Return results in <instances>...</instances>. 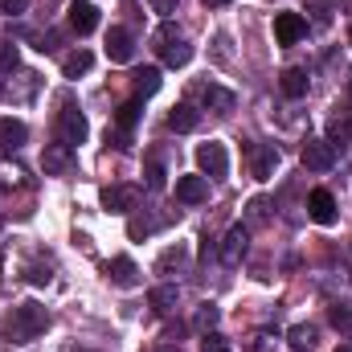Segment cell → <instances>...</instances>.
<instances>
[{
  "label": "cell",
  "instance_id": "40",
  "mask_svg": "<svg viewBox=\"0 0 352 352\" xmlns=\"http://www.w3.org/2000/svg\"><path fill=\"white\" fill-rule=\"evenodd\" d=\"M156 352H180V349H176V344H160Z\"/></svg>",
  "mask_w": 352,
  "mask_h": 352
},
{
  "label": "cell",
  "instance_id": "37",
  "mask_svg": "<svg viewBox=\"0 0 352 352\" xmlns=\"http://www.w3.org/2000/svg\"><path fill=\"white\" fill-rule=\"evenodd\" d=\"M54 274H50V266H29V283H37V287H45Z\"/></svg>",
  "mask_w": 352,
  "mask_h": 352
},
{
  "label": "cell",
  "instance_id": "9",
  "mask_svg": "<svg viewBox=\"0 0 352 352\" xmlns=\"http://www.w3.org/2000/svg\"><path fill=\"white\" fill-rule=\"evenodd\" d=\"M209 197V176H176V201L201 205Z\"/></svg>",
  "mask_w": 352,
  "mask_h": 352
},
{
  "label": "cell",
  "instance_id": "3",
  "mask_svg": "<svg viewBox=\"0 0 352 352\" xmlns=\"http://www.w3.org/2000/svg\"><path fill=\"white\" fill-rule=\"evenodd\" d=\"M197 168L201 176H226L230 173V152H226V144H201L197 148Z\"/></svg>",
  "mask_w": 352,
  "mask_h": 352
},
{
  "label": "cell",
  "instance_id": "17",
  "mask_svg": "<svg viewBox=\"0 0 352 352\" xmlns=\"http://www.w3.org/2000/svg\"><path fill=\"white\" fill-rule=\"evenodd\" d=\"M197 123H201V111L192 102H180V107L168 111V127L173 131H197Z\"/></svg>",
  "mask_w": 352,
  "mask_h": 352
},
{
  "label": "cell",
  "instance_id": "23",
  "mask_svg": "<svg viewBox=\"0 0 352 352\" xmlns=\"http://www.w3.org/2000/svg\"><path fill=\"white\" fill-rule=\"evenodd\" d=\"M33 90H37V74H21V87H12V82H4V98H12V102H25V98H33Z\"/></svg>",
  "mask_w": 352,
  "mask_h": 352
},
{
  "label": "cell",
  "instance_id": "39",
  "mask_svg": "<svg viewBox=\"0 0 352 352\" xmlns=\"http://www.w3.org/2000/svg\"><path fill=\"white\" fill-rule=\"evenodd\" d=\"M205 4H209V8H221V4H230V0H205Z\"/></svg>",
  "mask_w": 352,
  "mask_h": 352
},
{
  "label": "cell",
  "instance_id": "34",
  "mask_svg": "<svg viewBox=\"0 0 352 352\" xmlns=\"http://www.w3.org/2000/svg\"><path fill=\"white\" fill-rule=\"evenodd\" d=\"M148 188H152V192H160V188H164V168H160L156 160L148 164Z\"/></svg>",
  "mask_w": 352,
  "mask_h": 352
},
{
  "label": "cell",
  "instance_id": "32",
  "mask_svg": "<svg viewBox=\"0 0 352 352\" xmlns=\"http://www.w3.org/2000/svg\"><path fill=\"white\" fill-rule=\"evenodd\" d=\"M180 263H184V250L176 246V250H164V258H160V266H156V270H160V274H168V270H173V266H180Z\"/></svg>",
  "mask_w": 352,
  "mask_h": 352
},
{
  "label": "cell",
  "instance_id": "25",
  "mask_svg": "<svg viewBox=\"0 0 352 352\" xmlns=\"http://www.w3.org/2000/svg\"><path fill=\"white\" fill-rule=\"evenodd\" d=\"M217 320H221V311H217L213 303H201V307H197V316H192V328L205 336V332H213V328H217Z\"/></svg>",
  "mask_w": 352,
  "mask_h": 352
},
{
  "label": "cell",
  "instance_id": "16",
  "mask_svg": "<svg viewBox=\"0 0 352 352\" xmlns=\"http://www.w3.org/2000/svg\"><path fill=\"white\" fill-rule=\"evenodd\" d=\"M29 140V127L21 119H0V152H16Z\"/></svg>",
  "mask_w": 352,
  "mask_h": 352
},
{
  "label": "cell",
  "instance_id": "12",
  "mask_svg": "<svg viewBox=\"0 0 352 352\" xmlns=\"http://www.w3.org/2000/svg\"><path fill=\"white\" fill-rule=\"evenodd\" d=\"M102 209H107V213H127V209H135V188H127V184H107V188H102Z\"/></svg>",
  "mask_w": 352,
  "mask_h": 352
},
{
  "label": "cell",
  "instance_id": "22",
  "mask_svg": "<svg viewBox=\"0 0 352 352\" xmlns=\"http://www.w3.org/2000/svg\"><path fill=\"white\" fill-rule=\"evenodd\" d=\"M160 58H164V66H188V62H192V45L180 37V41H173L168 50H160Z\"/></svg>",
  "mask_w": 352,
  "mask_h": 352
},
{
  "label": "cell",
  "instance_id": "36",
  "mask_svg": "<svg viewBox=\"0 0 352 352\" xmlns=\"http://www.w3.org/2000/svg\"><path fill=\"white\" fill-rule=\"evenodd\" d=\"M152 4V12H160L164 21H173V12H176V0H148Z\"/></svg>",
  "mask_w": 352,
  "mask_h": 352
},
{
  "label": "cell",
  "instance_id": "1",
  "mask_svg": "<svg viewBox=\"0 0 352 352\" xmlns=\"http://www.w3.org/2000/svg\"><path fill=\"white\" fill-rule=\"evenodd\" d=\"M45 328H50V311H45L41 303H16V307L8 311V320H4L8 344H29V340H37Z\"/></svg>",
  "mask_w": 352,
  "mask_h": 352
},
{
  "label": "cell",
  "instance_id": "6",
  "mask_svg": "<svg viewBox=\"0 0 352 352\" xmlns=\"http://www.w3.org/2000/svg\"><path fill=\"white\" fill-rule=\"evenodd\" d=\"M41 168H45V176H66L70 168H74V148L50 144V148L41 152Z\"/></svg>",
  "mask_w": 352,
  "mask_h": 352
},
{
  "label": "cell",
  "instance_id": "5",
  "mask_svg": "<svg viewBox=\"0 0 352 352\" xmlns=\"http://www.w3.org/2000/svg\"><path fill=\"white\" fill-rule=\"evenodd\" d=\"M246 250H250V230H246V226H234V230L226 234V242H221V263L238 266L246 258Z\"/></svg>",
  "mask_w": 352,
  "mask_h": 352
},
{
  "label": "cell",
  "instance_id": "15",
  "mask_svg": "<svg viewBox=\"0 0 352 352\" xmlns=\"http://www.w3.org/2000/svg\"><path fill=\"white\" fill-rule=\"evenodd\" d=\"M201 102H205V111H213V115H230L234 111V90L226 87H201Z\"/></svg>",
  "mask_w": 352,
  "mask_h": 352
},
{
  "label": "cell",
  "instance_id": "27",
  "mask_svg": "<svg viewBox=\"0 0 352 352\" xmlns=\"http://www.w3.org/2000/svg\"><path fill=\"white\" fill-rule=\"evenodd\" d=\"M173 41H180V29H176L173 21H164V25H160V29L152 33V45H156V50H168Z\"/></svg>",
  "mask_w": 352,
  "mask_h": 352
},
{
  "label": "cell",
  "instance_id": "18",
  "mask_svg": "<svg viewBox=\"0 0 352 352\" xmlns=\"http://www.w3.org/2000/svg\"><path fill=\"white\" fill-rule=\"evenodd\" d=\"M90 66H94V54H90V50H74V54L62 62V74H66V78H82V74H90Z\"/></svg>",
  "mask_w": 352,
  "mask_h": 352
},
{
  "label": "cell",
  "instance_id": "8",
  "mask_svg": "<svg viewBox=\"0 0 352 352\" xmlns=\"http://www.w3.org/2000/svg\"><path fill=\"white\" fill-rule=\"evenodd\" d=\"M107 58L111 62H131L135 58V41H131L127 29H119V25L107 29Z\"/></svg>",
  "mask_w": 352,
  "mask_h": 352
},
{
  "label": "cell",
  "instance_id": "31",
  "mask_svg": "<svg viewBox=\"0 0 352 352\" xmlns=\"http://www.w3.org/2000/svg\"><path fill=\"white\" fill-rule=\"evenodd\" d=\"M307 12H311L320 25H328V21H332V0H307Z\"/></svg>",
  "mask_w": 352,
  "mask_h": 352
},
{
  "label": "cell",
  "instance_id": "7",
  "mask_svg": "<svg viewBox=\"0 0 352 352\" xmlns=\"http://www.w3.org/2000/svg\"><path fill=\"white\" fill-rule=\"evenodd\" d=\"M303 33H307V21H303L299 12H278V16H274V37H278V45H295Z\"/></svg>",
  "mask_w": 352,
  "mask_h": 352
},
{
  "label": "cell",
  "instance_id": "14",
  "mask_svg": "<svg viewBox=\"0 0 352 352\" xmlns=\"http://www.w3.org/2000/svg\"><path fill=\"white\" fill-rule=\"evenodd\" d=\"M70 29L74 33H94L98 29V8L90 0H74L70 4Z\"/></svg>",
  "mask_w": 352,
  "mask_h": 352
},
{
  "label": "cell",
  "instance_id": "10",
  "mask_svg": "<svg viewBox=\"0 0 352 352\" xmlns=\"http://www.w3.org/2000/svg\"><path fill=\"white\" fill-rule=\"evenodd\" d=\"M307 213H311V221L332 226V221H336V197H332L328 188H316V192L307 197Z\"/></svg>",
  "mask_w": 352,
  "mask_h": 352
},
{
  "label": "cell",
  "instance_id": "21",
  "mask_svg": "<svg viewBox=\"0 0 352 352\" xmlns=\"http://www.w3.org/2000/svg\"><path fill=\"white\" fill-rule=\"evenodd\" d=\"M287 340H291L295 352H311L316 349V328H311V324H295V328L287 332Z\"/></svg>",
  "mask_w": 352,
  "mask_h": 352
},
{
  "label": "cell",
  "instance_id": "2",
  "mask_svg": "<svg viewBox=\"0 0 352 352\" xmlns=\"http://www.w3.org/2000/svg\"><path fill=\"white\" fill-rule=\"evenodd\" d=\"M87 135H90L87 115L78 107H62V115H58V144L78 148V144H87Z\"/></svg>",
  "mask_w": 352,
  "mask_h": 352
},
{
  "label": "cell",
  "instance_id": "4",
  "mask_svg": "<svg viewBox=\"0 0 352 352\" xmlns=\"http://www.w3.org/2000/svg\"><path fill=\"white\" fill-rule=\"evenodd\" d=\"M299 160H303V168H311V173H328V168L336 164V148H332L328 140H307L303 152H299Z\"/></svg>",
  "mask_w": 352,
  "mask_h": 352
},
{
  "label": "cell",
  "instance_id": "30",
  "mask_svg": "<svg viewBox=\"0 0 352 352\" xmlns=\"http://www.w3.org/2000/svg\"><path fill=\"white\" fill-rule=\"evenodd\" d=\"M201 352H234V349H230V340H226V336L205 332V336H201Z\"/></svg>",
  "mask_w": 352,
  "mask_h": 352
},
{
  "label": "cell",
  "instance_id": "29",
  "mask_svg": "<svg viewBox=\"0 0 352 352\" xmlns=\"http://www.w3.org/2000/svg\"><path fill=\"white\" fill-rule=\"evenodd\" d=\"M12 70H16V45L0 41V74H12Z\"/></svg>",
  "mask_w": 352,
  "mask_h": 352
},
{
  "label": "cell",
  "instance_id": "26",
  "mask_svg": "<svg viewBox=\"0 0 352 352\" xmlns=\"http://www.w3.org/2000/svg\"><path fill=\"white\" fill-rule=\"evenodd\" d=\"M332 328L344 332V336H352V303H336V307H332Z\"/></svg>",
  "mask_w": 352,
  "mask_h": 352
},
{
  "label": "cell",
  "instance_id": "41",
  "mask_svg": "<svg viewBox=\"0 0 352 352\" xmlns=\"http://www.w3.org/2000/svg\"><path fill=\"white\" fill-rule=\"evenodd\" d=\"M336 352H352V349H336Z\"/></svg>",
  "mask_w": 352,
  "mask_h": 352
},
{
  "label": "cell",
  "instance_id": "42",
  "mask_svg": "<svg viewBox=\"0 0 352 352\" xmlns=\"http://www.w3.org/2000/svg\"><path fill=\"white\" fill-rule=\"evenodd\" d=\"M349 41H352V29H349Z\"/></svg>",
  "mask_w": 352,
  "mask_h": 352
},
{
  "label": "cell",
  "instance_id": "19",
  "mask_svg": "<svg viewBox=\"0 0 352 352\" xmlns=\"http://www.w3.org/2000/svg\"><path fill=\"white\" fill-rule=\"evenodd\" d=\"M135 94H144V98H152L156 90H160V70L156 66H144V70H135Z\"/></svg>",
  "mask_w": 352,
  "mask_h": 352
},
{
  "label": "cell",
  "instance_id": "38",
  "mask_svg": "<svg viewBox=\"0 0 352 352\" xmlns=\"http://www.w3.org/2000/svg\"><path fill=\"white\" fill-rule=\"evenodd\" d=\"M250 221H254V226H263V221H266V201H263V197H258V201H250Z\"/></svg>",
  "mask_w": 352,
  "mask_h": 352
},
{
  "label": "cell",
  "instance_id": "13",
  "mask_svg": "<svg viewBox=\"0 0 352 352\" xmlns=\"http://www.w3.org/2000/svg\"><path fill=\"white\" fill-rule=\"evenodd\" d=\"M107 274H111V283H115V287H140V266L131 263L127 254L111 258V263H107Z\"/></svg>",
  "mask_w": 352,
  "mask_h": 352
},
{
  "label": "cell",
  "instance_id": "35",
  "mask_svg": "<svg viewBox=\"0 0 352 352\" xmlns=\"http://www.w3.org/2000/svg\"><path fill=\"white\" fill-rule=\"evenodd\" d=\"M25 8H29V0H0V12L4 16H21Z\"/></svg>",
  "mask_w": 352,
  "mask_h": 352
},
{
  "label": "cell",
  "instance_id": "28",
  "mask_svg": "<svg viewBox=\"0 0 352 352\" xmlns=\"http://www.w3.org/2000/svg\"><path fill=\"white\" fill-rule=\"evenodd\" d=\"M135 119H140V102H123V107L115 111V123H119V131H131V127H135Z\"/></svg>",
  "mask_w": 352,
  "mask_h": 352
},
{
  "label": "cell",
  "instance_id": "43",
  "mask_svg": "<svg viewBox=\"0 0 352 352\" xmlns=\"http://www.w3.org/2000/svg\"><path fill=\"white\" fill-rule=\"evenodd\" d=\"M349 135H352V127H349Z\"/></svg>",
  "mask_w": 352,
  "mask_h": 352
},
{
  "label": "cell",
  "instance_id": "33",
  "mask_svg": "<svg viewBox=\"0 0 352 352\" xmlns=\"http://www.w3.org/2000/svg\"><path fill=\"white\" fill-rule=\"evenodd\" d=\"M152 230H156V221H148V217H131V226H127L131 238H144V234H152Z\"/></svg>",
  "mask_w": 352,
  "mask_h": 352
},
{
  "label": "cell",
  "instance_id": "24",
  "mask_svg": "<svg viewBox=\"0 0 352 352\" xmlns=\"http://www.w3.org/2000/svg\"><path fill=\"white\" fill-rule=\"evenodd\" d=\"M148 303H152L156 316H168V311L176 307V287H156V291L148 295Z\"/></svg>",
  "mask_w": 352,
  "mask_h": 352
},
{
  "label": "cell",
  "instance_id": "20",
  "mask_svg": "<svg viewBox=\"0 0 352 352\" xmlns=\"http://www.w3.org/2000/svg\"><path fill=\"white\" fill-rule=\"evenodd\" d=\"M278 87H283L287 98H303V94H307V74H303V70H283Z\"/></svg>",
  "mask_w": 352,
  "mask_h": 352
},
{
  "label": "cell",
  "instance_id": "11",
  "mask_svg": "<svg viewBox=\"0 0 352 352\" xmlns=\"http://www.w3.org/2000/svg\"><path fill=\"white\" fill-rule=\"evenodd\" d=\"M274 168H278V148L274 144H250V173L266 180Z\"/></svg>",
  "mask_w": 352,
  "mask_h": 352
}]
</instances>
